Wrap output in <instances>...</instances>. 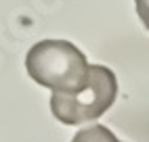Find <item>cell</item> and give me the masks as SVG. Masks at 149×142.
<instances>
[{
	"label": "cell",
	"instance_id": "6da1fadb",
	"mask_svg": "<svg viewBox=\"0 0 149 142\" xmlns=\"http://www.w3.org/2000/svg\"><path fill=\"white\" fill-rule=\"evenodd\" d=\"M25 69L36 84L53 92H72L88 77V61L76 44L67 40H42L29 48Z\"/></svg>",
	"mask_w": 149,
	"mask_h": 142
},
{
	"label": "cell",
	"instance_id": "7a4b0ae2",
	"mask_svg": "<svg viewBox=\"0 0 149 142\" xmlns=\"http://www.w3.org/2000/svg\"><path fill=\"white\" fill-rule=\"evenodd\" d=\"M118 96V79L111 69L91 65L86 82L72 92H53L51 111L65 125H80L99 119L111 109Z\"/></svg>",
	"mask_w": 149,
	"mask_h": 142
},
{
	"label": "cell",
	"instance_id": "3957f363",
	"mask_svg": "<svg viewBox=\"0 0 149 142\" xmlns=\"http://www.w3.org/2000/svg\"><path fill=\"white\" fill-rule=\"evenodd\" d=\"M72 142H122V140H118L116 134L109 128L101 125V123H95L91 128H84L80 130L78 134L74 136Z\"/></svg>",
	"mask_w": 149,
	"mask_h": 142
}]
</instances>
